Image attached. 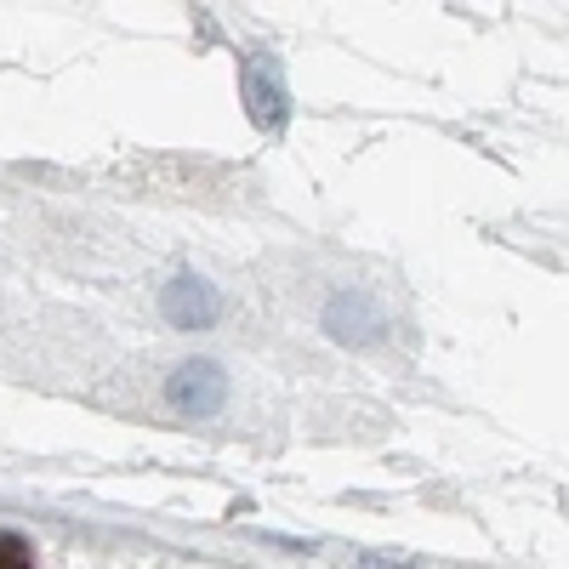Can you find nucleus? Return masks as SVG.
<instances>
[{
	"label": "nucleus",
	"mask_w": 569,
	"mask_h": 569,
	"mask_svg": "<svg viewBox=\"0 0 569 569\" xmlns=\"http://www.w3.org/2000/svg\"><path fill=\"white\" fill-rule=\"evenodd\" d=\"M0 569H34V547L12 530H0Z\"/></svg>",
	"instance_id": "7ed1b4c3"
},
{
	"label": "nucleus",
	"mask_w": 569,
	"mask_h": 569,
	"mask_svg": "<svg viewBox=\"0 0 569 569\" xmlns=\"http://www.w3.org/2000/svg\"><path fill=\"white\" fill-rule=\"evenodd\" d=\"M166 313H171L177 325H206V319L217 313V297L206 291L200 279H177L171 291H166Z\"/></svg>",
	"instance_id": "f03ea898"
},
{
	"label": "nucleus",
	"mask_w": 569,
	"mask_h": 569,
	"mask_svg": "<svg viewBox=\"0 0 569 569\" xmlns=\"http://www.w3.org/2000/svg\"><path fill=\"white\" fill-rule=\"evenodd\" d=\"M166 393H171V405L188 410V416H211V410L222 405V370L206 365V359H194V365H182V370L171 376Z\"/></svg>",
	"instance_id": "f257e3e1"
}]
</instances>
